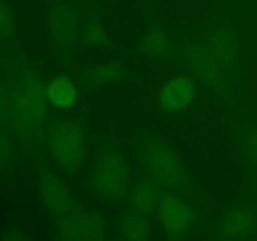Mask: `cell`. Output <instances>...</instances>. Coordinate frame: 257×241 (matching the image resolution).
Instances as JSON below:
<instances>
[{
  "instance_id": "obj_12",
  "label": "cell",
  "mask_w": 257,
  "mask_h": 241,
  "mask_svg": "<svg viewBox=\"0 0 257 241\" xmlns=\"http://www.w3.org/2000/svg\"><path fill=\"white\" fill-rule=\"evenodd\" d=\"M39 185L45 205L55 218H63L74 208L69 191L57 177L43 175Z\"/></svg>"
},
{
  "instance_id": "obj_14",
  "label": "cell",
  "mask_w": 257,
  "mask_h": 241,
  "mask_svg": "<svg viewBox=\"0 0 257 241\" xmlns=\"http://www.w3.org/2000/svg\"><path fill=\"white\" fill-rule=\"evenodd\" d=\"M151 226L146 213L133 210L120 223V236L124 240L145 241L150 237Z\"/></svg>"
},
{
  "instance_id": "obj_10",
  "label": "cell",
  "mask_w": 257,
  "mask_h": 241,
  "mask_svg": "<svg viewBox=\"0 0 257 241\" xmlns=\"http://www.w3.org/2000/svg\"><path fill=\"white\" fill-rule=\"evenodd\" d=\"M197 90L190 75L180 74L168 80L158 94V105L168 113L181 112L192 104Z\"/></svg>"
},
{
  "instance_id": "obj_8",
  "label": "cell",
  "mask_w": 257,
  "mask_h": 241,
  "mask_svg": "<svg viewBox=\"0 0 257 241\" xmlns=\"http://www.w3.org/2000/svg\"><path fill=\"white\" fill-rule=\"evenodd\" d=\"M80 29L77 8L69 3H57L50 14V37L55 49L60 53L70 52L79 38Z\"/></svg>"
},
{
  "instance_id": "obj_16",
  "label": "cell",
  "mask_w": 257,
  "mask_h": 241,
  "mask_svg": "<svg viewBox=\"0 0 257 241\" xmlns=\"http://www.w3.org/2000/svg\"><path fill=\"white\" fill-rule=\"evenodd\" d=\"M140 50L152 57L162 58L172 54V42L161 29H153L147 33L140 44Z\"/></svg>"
},
{
  "instance_id": "obj_3",
  "label": "cell",
  "mask_w": 257,
  "mask_h": 241,
  "mask_svg": "<svg viewBox=\"0 0 257 241\" xmlns=\"http://www.w3.org/2000/svg\"><path fill=\"white\" fill-rule=\"evenodd\" d=\"M131 181L130 166L122 152L112 146L102 148L95 158L90 188L105 200L119 201L130 193Z\"/></svg>"
},
{
  "instance_id": "obj_4",
  "label": "cell",
  "mask_w": 257,
  "mask_h": 241,
  "mask_svg": "<svg viewBox=\"0 0 257 241\" xmlns=\"http://www.w3.org/2000/svg\"><path fill=\"white\" fill-rule=\"evenodd\" d=\"M47 90L39 79H25L15 95L14 115L18 125L29 135H35L45 122L48 114Z\"/></svg>"
},
{
  "instance_id": "obj_9",
  "label": "cell",
  "mask_w": 257,
  "mask_h": 241,
  "mask_svg": "<svg viewBox=\"0 0 257 241\" xmlns=\"http://www.w3.org/2000/svg\"><path fill=\"white\" fill-rule=\"evenodd\" d=\"M222 240L247 238L257 232V210L250 205H236L223 213L215 228Z\"/></svg>"
},
{
  "instance_id": "obj_15",
  "label": "cell",
  "mask_w": 257,
  "mask_h": 241,
  "mask_svg": "<svg viewBox=\"0 0 257 241\" xmlns=\"http://www.w3.org/2000/svg\"><path fill=\"white\" fill-rule=\"evenodd\" d=\"M158 202V193L156 183L150 178L143 180L136 185L132 191V206L133 210L150 215L155 210L156 203Z\"/></svg>"
},
{
  "instance_id": "obj_13",
  "label": "cell",
  "mask_w": 257,
  "mask_h": 241,
  "mask_svg": "<svg viewBox=\"0 0 257 241\" xmlns=\"http://www.w3.org/2000/svg\"><path fill=\"white\" fill-rule=\"evenodd\" d=\"M49 102L54 107L60 109H69L77 103L78 92L69 78L60 77L54 78L49 84L45 87Z\"/></svg>"
},
{
  "instance_id": "obj_17",
  "label": "cell",
  "mask_w": 257,
  "mask_h": 241,
  "mask_svg": "<svg viewBox=\"0 0 257 241\" xmlns=\"http://www.w3.org/2000/svg\"><path fill=\"white\" fill-rule=\"evenodd\" d=\"M123 69L119 65L110 63V64L95 65L90 68L85 73V79L92 84L102 85L109 84V83H115L122 79Z\"/></svg>"
},
{
  "instance_id": "obj_20",
  "label": "cell",
  "mask_w": 257,
  "mask_h": 241,
  "mask_svg": "<svg viewBox=\"0 0 257 241\" xmlns=\"http://www.w3.org/2000/svg\"><path fill=\"white\" fill-rule=\"evenodd\" d=\"M12 29V15L7 5L0 0V40L5 39Z\"/></svg>"
},
{
  "instance_id": "obj_5",
  "label": "cell",
  "mask_w": 257,
  "mask_h": 241,
  "mask_svg": "<svg viewBox=\"0 0 257 241\" xmlns=\"http://www.w3.org/2000/svg\"><path fill=\"white\" fill-rule=\"evenodd\" d=\"M52 153L64 172L77 170L84 158L85 128L80 122L65 119L58 123L52 135Z\"/></svg>"
},
{
  "instance_id": "obj_18",
  "label": "cell",
  "mask_w": 257,
  "mask_h": 241,
  "mask_svg": "<svg viewBox=\"0 0 257 241\" xmlns=\"http://www.w3.org/2000/svg\"><path fill=\"white\" fill-rule=\"evenodd\" d=\"M79 40L85 45H102L107 40V34L103 29L98 17L94 14L89 15L84 20L79 34Z\"/></svg>"
},
{
  "instance_id": "obj_1",
  "label": "cell",
  "mask_w": 257,
  "mask_h": 241,
  "mask_svg": "<svg viewBox=\"0 0 257 241\" xmlns=\"http://www.w3.org/2000/svg\"><path fill=\"white\" fill-rule=\"evenodd\" d=\"M138 160L148 178L168 192L191 196L190 178L175 151L157 136L143 133L138 141Z\"/></svg>"
},
{
  "instance_id": "obj_6",
  "label": "cell",
  "mask_w": 257,
  "mask_h": 241,
  "mask_svg": "<svg viewBox=\"0 0 257 241\" xmlns=\"http://www.w3.org/2000/svg\"><path fill=\"white\" fill-rule=\"evenodd\" d=\"M198 39L232 72H237L238 40L235 29L228 20L223 18L210 20Z\"/></svg>"
},
{
  "instance_id": "obj_19",
  "label": "cell",
  "mask_w": 257,
  "mask_h": 241,
  "mask_svg": "<svg viewBox=\"0 0 257 241\" xmlns=\"http://www.w3.org/2000/svg\"><path fill=\"white\" fill-rule=\"evenodd\" d=\"M243 152L250 165L257 168V128L243 141Z\"/></svg>"
},
{
  "instance_id": "obj_2",
  "label": "cell",
  "mask_w": 257,
  "mask_h": 241,
  "mask_svg": "<svg viewBox=\"0 0 257 241\" xmlns=\"http://www.w3.org/2000/svg\"><path fill=\"white\" fill-rule=\"evenodd\" d=\"M172 54L203 87L218 93L226 102H230L236 73L228 69L198 38L172 42Z\"/></svg>"
},
{
  "instance_id": "obj_11",
  "label": "cell",
  "mask_w": 257,
  "mask_h": 241,
  "mask_svg": "<svg viewBox=\"0 0 257 241\" xmlns=\"http://www.w3.org/2000/svg\"><path fill=\"white\" fill-rule=\"evenodd\" d=\"M58 230V238L60 240L97 241L102 238L100 218L87 212L70 213L60 221Z\"/></svg>"
},
{
  "instance_id": "obj_7",
  "label": "cell",
  "mask_w": 257,
  "mask_h": 241,
  "mask_svg": "<svg viewBox=\"0 0 257 241\" xmlns=\"http://www.w3.org/2000/svg\"><path fill=\"white\" fill-rule=\"evenodd\" d=\"M158 215L170 238L185 237L195 223V211L180 195L173 192L166 193L158 201Z\"/></svg>"
}]
</instances>
